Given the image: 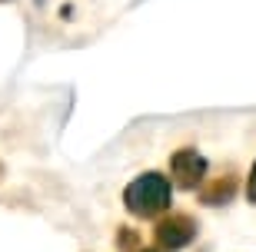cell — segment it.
<instances>
[{"label": "cell", "instance_id": "cell-1", "mask_svg": "<svg viewBox=\"0 0 256 252\" xmlns=\"http://www.w3.org/2000/svg\"><path fill=\"white\" fill-rule=\"evenodd\" d=\"M124 203L133 216H143V219L163 213L170 206V179L160 173H146V176L133 179L124 193Z\"/></svg>", "mask_w": 256, "mask_h": 252}, {"label": "cell", "instance_id": "cell-4", "mask_svg": "<svg viewBox=\"0 0 256 252\" xmlns=\"http://www.w3.org/2000/svg\"><path fill=\"white\" fill-rule=\"evenodd\" d=\"M230 193H233V183H216V186L213 189H206V193H203V199H206V203H220V196L223 199H230Z\"/></svg>", "mask_w": 256, "mask_h": 252}, {"label": "cell", "instance_id": "cell-5", "mask_svg": "<svg viewBox=\"0 0 256 252\" xmlns=\"http://www.w3.org/2000/svg\"><path fill=\"white\" fill-rule=\"evenodd\" d=\"M246 196H250V203H256V166H253V173H250V183H246Z\"/></svg>", "mask_w": 256, "mask_h": 252}, {"label": "cell", "instance_id": "cell-2", "mask_svg": "<svg viewBox=\"0 0 256 252\" xmlns=\"http://www.w3.org/2000/svg\"><path fill=\"white\" fill-rule=\"evenodd\" d=\"M170 169H173V183L183 189H196L206 176V159L200 156L196 150H180L176 156L170 159Z\"/></svg>", "mask_w": 256, "mask_h": 252}, {"label": "cell", "instance_id": "cell-3", "mask_svg": "<svg viewBox=\"0 0 256 252\" xmlns=\"http://www.w3.org/2000/svg\"><path fill=\"white\" fill-rule=\"evenodd\" d=\"M196 236V223H193L190 216H170V219H163L156 226V243L166 246V249H180L186 246Z\"/></svg>", "mask_w": 256, "mask_h": 252}]
</instances>
